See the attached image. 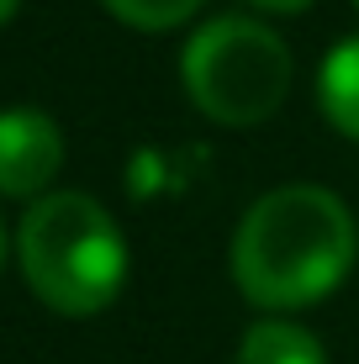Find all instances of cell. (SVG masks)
I'll list each match as a JSON object with an SVG mask.
<instances>
[{
	"label": "cell",
	"mask_w": 359,
	"mask_h": 364,
	"mask_svg": "<svg viewBox=\"0 0 359 364\" xmlns=\"http://www.w3.org/2000/svg\"><path fill=\"white\" fill-rule=\"evenodd\" d=\"M101 6L117 21L138 27V32H169V27H180V21H191L206 0H101Z\"/></svg>",
	"instance_id": "52a82bcc"
},
{
	"label": "cell",
	"mask_w": 359,
	"mask_h": 364,
	"mask_svg": "<svg viewBox=\"0 0 359 364\" xmlns=\"http://www.w3.org/2000/svg\"><path fill=\"white\" fill-rule=\"evenodd\" d=\"M359 228L323 185H280L243 211L232 232V280L264 311H296L333 296L354 269Z\"/></svg>",
	"instance_id": "6da1fadb"
},
{
	"label": "cell",
	"mask_w": 359,
	"mask_h": 364,
	"mask_svg": "<svg viewBox=\"0 0 359 364\" xmlns=\"http://www.w3.org/2000/svg\"><path fill=\"white\" fill-rule=\"evenodd\" d=\"M16 259L32 296L58 317H95L127 285V237L95 196L53 191L16 228Z\"/></svg>",
	"instance_id": "7a4b0ae2"
},
{
	"label": "cell",
	"mask_w": 359,
	"mask_h": 364,
	"mask_svg": "<svg viewBox=\"0 0 359 364\" xmlns=\"http://www.w3.org/2000/svg\"><path fill=\"white\" fill-rule=\"evenodd\" d=\"M354 6H359V0H354Z\"/></svg>",
	"instance_id": "8fae6325"
},
{
	"label": "cell",
	"mask_w": 359,
	"mask_h": 364,
	"mask_svg": "<svg viewBox=\"0 0 359 364\" xmlns=\"http://www.w3.org/2000/svg\"><path fill=\"white\" fill-rule=\"evenodd\" d=\"M16 6H21V0H0V27H6V21L16 16Z\"/></svg>",
	"instance_id": "9c48e42d"
},
{
	"label": "cell",
	"mask_w": 359,
	"mask_h": 364,
	"mask_svg": "<svg viewBox=\"0 0 359 364\" xmlns=\"http://www.w3.org/2000/svg\"><path fill=\"white\" fill-rule=\"evenodd\" d=\"M64 169V132L48 111L11 106L0 111V196L43 200Z\"/></svg>",
	"instance_id": "277c9868"
},
{
	"label": "cell",
	"mask_w": 359,
	"mask_h": 364,
	"mask_svg": "<svg viewBox=\"0 0 359 364\" xmlns=\"http://www.w3.org/2000/svg\"><path fill=\"white\" fill-rule=\"evenodd\" d=\"M249 6L269 11V16H296V11H306V6H312V0H249Z\"/></svg>",
	"instance_id": "ba28073f"
},
{
	"label": "cell",
	"mask_w": 359,
	"mask_h": 364,
	"mask_svg": "<svg viewBox=\"0 0 359 364\" xmlns=\"http://www.w3.org/2000/svg\"><path fill=\"white\" fill-rule=\"evenodd\" d=\"M238 364H328V354L306 328L269 317V322H254V328L243 333Z\"/></svg>",
	"instance_id": "8992f818"
},
{
	"label": "cell",
	"mask_w": 359,
	"mask_h": 364,
	"mask_svg": "<svg viewBox=\"0 0 359 364\" xmlns=\"http://www.w3.org/2000/svg\"><path fill=\"white\" fill-rule=\"evenodd\" d=\"M185 95L206 122L222 127H259L291 95L296 58L286 37L254 16H217L191 32L180 53Z\"/></svg>",
	"instance_id": "3957f363"
},
{
	"label": "cell",
	"mask_w": 359,
	"mask_h": 364,
	"mask_svg": "<svg viewBox=\"0 0 359 364\" xmlns=\"http://www.w3.org/2000/svg\"><path fill=\"white\" fill-rule=\"evenodd\" d=\"M317 106L343 137L359 143V37H343L317 69Z\"/></svg>",
	"instance_id": "5b68a950"
},
{
	"label": "cell",
	"mask_w": 359,
	"mask_h": 364,
	"mask_svg": "<svg viewBox=\"0 0 359 364\" xmlns=\"http://www.w3.org/2000/svg\"><path fill=\"white\" fill-rule=\"evenodd\" d=\"M0 269H6V222H0Z\"/></svg>",
	"instance_id": "30bf717a"
}]
</instances>
